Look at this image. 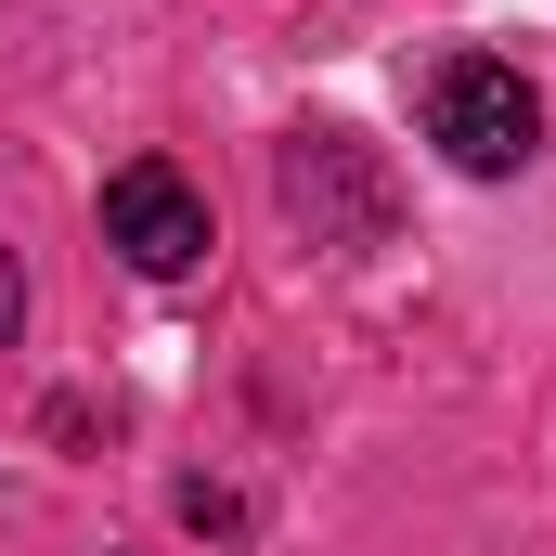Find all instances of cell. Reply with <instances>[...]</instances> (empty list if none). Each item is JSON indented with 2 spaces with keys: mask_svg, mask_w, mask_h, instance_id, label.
Listing matches in <instances>:
<instances>
[{
  "mask_svg": "<svg viewBox=\"0 0 556 556\" xmlns=\"http://www.w3.org/2000/svg\"><path fill=\"white\" fill-rule=\"evenodd\" d=\"M427 142L466 181H505V168L544 155V91L518 65H492V52H453V65H427Z\"/></svg>",
  "mask_w": 556,
  "mask_h": 556,
  "instance_id": "cell-1",
  "label": "cell"
},
{
  "mask_svg": "<svg viewBox=\"0 0 556 556\" xmlns=\"http://www.w3.org/2000/svg\"><path fill=\"white\" fill-rule=\"evenodd\" d=\"M273 194L285 220H311V247H389V168L350 130H298L273 155Z\"/></svg>",
  "mask_w": 556,
  "mask_h": 556,
  "instance_id": "cell-2",
  "label": "cell"
},
{
  "mask_svg": "<svg viewBox=\"0 0 556 556\" xmlns=\"http://www.w3.org/2000/svg\"><path fill=\"white\" fill-rule=\"evenodd\" d=\"M104 247H117L130 273H155V285H168V273H194L220 233H207V194H194L168 155H130V168L104 181Z\"/></svg>",
  "mask_w": 556,
  "mask_h": 556,
  "instance_id": "cell-3",
  "label": "cell"
},
{
  "mask_svg": "<svg viewBox=\"0 0 556 556\" xmlns=\"http://www.w3.org/2000/svg\"><path fill=\"white\" fill-rule=\"evenodd\" d=\"M26 324V285H13V247H0V337Z\"/></svg>",
  "mask_w": 556,
  "mask_h": 556,
  "instance_id": "cell-4",
  "label": "cell"
}]
</instances>
